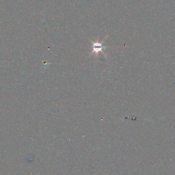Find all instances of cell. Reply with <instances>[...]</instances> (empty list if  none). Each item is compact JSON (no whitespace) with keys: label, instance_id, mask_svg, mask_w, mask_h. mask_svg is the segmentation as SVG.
I'll return each mask as SVG.
<instances>
[{"label":"cell","instance_id":"obj_1","mask_svg":"<svg viewBox=\"0 0 175 175\" xmlns=\"http://www.w3.org/2000/svg\"><path fill=\"white\" fill-rule=\"evenodd\" d=\"M93 50L91 54L95 53V54H96V56H97L98 53L99 52L101 51V52L104 53L102 51V49H104V48H105V47L102 46V43H99V42L97 41L96 42L93 43Z\"/></svg>","mask_w":175,"mask_h":175}]
</instances>
